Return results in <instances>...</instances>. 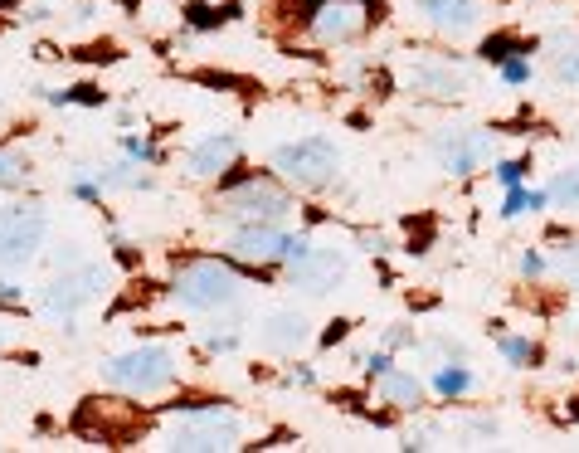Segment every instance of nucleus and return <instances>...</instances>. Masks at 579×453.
<instances>
[{
  "instance_id": "obj_1",
  "label": "nucleus",
  "mask_w": 579,
  "mask_h": 453,
  "mask_svg": "<svg viewBox=\"0 0 579 453\" xmlns=\"http://www.w3.org/2000/svg\"><path fill=\"white\" fill-rule=\"evenodd\" d=\"M336 166H341V151L331 137H302V142H288V147L273 151V171L302 190L326 186L336 176Z\"/></svg>"
},
{
  "instance_id": "obj_2",
  "label": "nucleus",
  "mask_w": 579,
  "mask_h": 453,
  "mask_svg": "<svg viewBox=\"0 0 579 453\" xmlns=\"http://www.w3.org/2000/svg\"><path fill=\"white\" fill-rule=\"evenodd\" d=\"M176 298L190 312H215V307L239 302V278H234V268L219 264V259H200V264H190L176 278Z\"/></svg>"
},
{
  "instance_id": "obj_3",
  "label": "nucleus",
  "mask_w": 579,
  "mask_h": 453,
  "mask_svg": "<svg viewBox=\"0 0 579 453\" xmlns=\"http://www.w3.org/2000/svg\"><path fill=\"white\" fill-rule=\"evenodd\" d=\"M108 380L122 385L127 395H161V390L176 380V366H171V351H166V346H137V351H127V356H112Z\"/></svg>"
},
{
  "instance_id": "obj_4",
  "label": "nucleus",
  "mask_w": 579,
  "mask_h": 453,
  "mask_svg": "<svg viewBox=\"0 0 579 453\" xmlns=\"http://www.w3.org/2000/svg\"><path fill=\"white\" fill-rule=\"evenodd\" d=\"M224 215L244 220V225H278L292 215L288 190H278L273 181H244L224 195Z\"/></svg>"
},
{
  "instance_id": "obj_5",
  "label": "nucleus",
  "mask_w": 579,
  "mask_h": 453,
  "mask_svg": "<svg viewBox=\"0 0 579 453\" xmlns=\"http://www.w3.org/2000/svg\"><path fill=\"white\" fill-rule=\"evenodd\" d=\"M176 449H234L239 444V419L229 410H190L171 429Z\"/></svg>"
},
{
  "instance_id": "obj_6",
  "label": "nucleus",
  "mask_w": 579,
  "mask_h": 453,
  "mask_svg": "<svg viewBox=\"0 0 579 453\" xmlns=\"http://www.w3.org/2000/svg\"><path fill=\"white\" fill-rule=\"evenodd\" d=\"M288 264H292V283L307 288V293H331L346 278V259L336 249H317V244H302V239H292Z\"/></svg>"
},
{
  "instance_id": "obj_7",
  "label": "nucleus",
  "mask_w": 579,
  "mask_h": 453,
  "mask_svg": "<svg viewBox=\"0 0 579 453\" xmlns=\"http://www.w3.org/2000/svg\"><path fill=\"white\" fill-rule=\"evenodd\" d=\"M44 244V215L39 210H10L0 215V268H20Z\"/></svg>"
},
{
  "instance_id": "obj_8",
  "label": "nucleus",
  "mask_w": 579,
  "mask_h": 453,
  "mask_svg": "<svg viewBox=\"0 0 579 453\" xmlns=\"http://www.w3.org/2000/svg\"><path fill=\"white\" fill-rule=\"evenodd\" d=\"M434 147H438L443 171H453V176H472L477 166H487V161H492V132H482V127H458V132H453V127H448Z\"/></svg>"
},
{
  "instance_id": "obj_9",
  "label": "nucleus",
  "mask_w": 579,
  "mask_h": 453,
  "mask_svg": "<svg viewBox=\"0 0 579 453\" xmlns=\"http://www.w3.org/2000/svg\"><path fill=\"white\" fill-rule=\"evenodd\" d=\"M103 283H108V268H73L64 278H54L49 283V293H44V307L54 312V317H73L83 302H93L103 293Z\"/></svg>"
},
{
  "instance_id": "obj_10",
  "label": "nucleus",
  "mask_w": 579,
  "mask_h": 453,
  "mask_svg": "<svg viewBox=\"0 0 579 453\" xmlns=\"http://www.w3.org/2000/svg\"><path fill=\"white\" fill-rule=\"evenodd\" d=\"M365 30V0H322L312 10V35L322 44H346Z\"/></svg>"
},
{
  "instance_id": "obj_11",
  "label": "nucleus",
  "mask_w": 579,
  "mask_h": 453,
  "mask_svg": "<svg viewBox=\"0 0 579 453\" xmlns=\"http://www.w3.org/2000/svg\"><path fill=\"white\" fill-rule=\"evenodd\" d=\"M288 249L292 239L278 225H244L229 244V254L244 264H278V259H288Z\"/></svg>"
},
{
  "instance_id": "obj_12",
  "label": "nucleus",
  "mask_w": 579,
  "mask_h": 453,
  "mask_svg": "<svg viewBox=\"0 0 579 453\" xmlns=\"http://www.w3.org/2000/svg\"><path fill=\"white\" fill-rule=\"evenodd\" d=\"M424 15L438 35H468L477 25V0H424Z\"/></svg>"
},
{
  "instance_id": "obj_13",
  "label": "nucleus",
  "mask_w": 579,
  "mask_h": 453,
  "mask_svg": "<svg viewBox=\"0 0 579 453\" xmlns=\"http://www.w3.org/2000/svg\"><path fill=\"white\" fill-rule=\"evenodd\" d=\"M409 83H414L419 93H434V98H458V93L468 88L463 69H453V64H414Z\"/></svg>"
},
{
  "instance_id": "obj_14",
  "label": "nucleus",
  "mask_w": 579,
  "mask_h": 453,
  "mask_svg": "<svg viewBox=\"0 0 579 453\" xmlns=\"http://www.w3.org/2000/svg\"><path fill=\"white\" fill-rule=\"evenodd\" d=\"M234 156H239V142H234V137H205L200 147L190 151V171H195V176H224V171L234 166Z\"/></svg>"
},
{
  "instance_id": "obj_15",
  "label": "nucleus",
  "mask_w": 579,
  "mask_h": 453,
  "mask_svg": "<svg viewBox=\"0 0 579 453\" xmlns=\"http://www.w3.org/2000/svg\"><path fill=\"white\" fill-rule=\"evenodd\" d=\"M307 337H312V332H307V317H302V312H273L268 327H263V341L278 346V351H297Z\"/></svg>"
},
{
  "instance_id": "obj_16",
  "label": "nucleus",
  "mask_w": 579,
  "mask_h": 453,
  "mask_svg": "<svg viewBox=\"0 0 579 453\" xmlns=\"http://www.w3.org/2000/svg\"><path fill=\"white\" fill-rule=\"evenodd\" d=\"M380 400H385V405H404V410H414V405L424 400V385L390 366V371H380Z\"/></svg>"
},
{
  "instance_id": "obj_17",
  "label": "nucleus",
  "mask_w": 579,
  "mask_h": 453,
  "mask_svg": "<svg viewBox=\"0 0 579 453\" xmlns=\"http://www.w3.org/2000/svg\"><path fill=\"white\" fill-rule=\"evenodd\" d=\"M545 195H550L560 210H579V171H565V176H555Z\"/></svg>"
},
{
  "instance_id": "obj_18",
  "label": "nucleus",
  "mask_w": 579,
  "mask_h": 453,
  "mask_svg": "<svg viewBox=\"0 0 579 453\" xmlns=\"http://www.w3.org/2000/svg\"><path fill=\"white\" fill-rule=\"evenodd\" d=\"M25 171H30V166H25V156H20V151L0 147V190L20 186V181H25Z\"/></svg>"
},
{
  "instance_id": "obj_19",
  "label": "nucleus",
  "mask_w": 579,
  "mask_h": 453,
  "mask_svg": "<svg viewBox=\"0 0 579 453\" xmlns=\"http://www.w3.org/2000/svg\"><path fill=\"white\" fill-rule=\"evenodd\" d=\"M497 346H502V356H507L511 366H531L536 361V341H526V337H502Z\"/></svg>"
},
{
  "instance_id": "obj_20",
  "label": "nucleus",
  "mask_w": 579,
  "mask_h": 453,
  "mask_svg": "<svg viewBox=\"0 0 579 453\" xmlns=\"http://www.w3.org/2000/svg\"><path fill=\"white\" fill-rule=\"evenodd\" d=\"M434 385H438V395H448V400H453V395H463V390L472 385V376L463 371V366H443Z\"/></svg>"
},
{
  "instance_id": "obj_21",
  "label": "nucleus",
  "mask_w": 579,
  "mask_h": 453,
  "mask_svg": "<svg viewBox=\"0 0 579 453\" xmlns=\"http://www.w3.org/2000/svg\"><path fill=\"white\" fill-rule=\"evenodd\" d=\"M555 268H560L570 283H579V244H560V254H555Z\"/></svg>"
},
{
  "instance_id": "obj_22",
  "label": "nucleus",
  "mask_w": 579,
  "mask_h": 453,
  "mask_svg": "<svg viewBox=\"0 0 579 453\" xmlns=\"http://www.w3.org/2000/svg\"><path fill=\"white\" fill-rule=\"evenodd\" d=\"M502 78L507 83H531V64L526 59H502Z\"/></svg>"
},
{
  "instance_id": "obj_23",
  "label": "nucleus",
  "mask_w": 579,
  "mask_h": 453,
  "mask_svg": "<svg viewBox=\"0 0 579 453\" xmlns=\"http://www.w3.org/2000/svg\"><path fill=\"white\" fill-rule=\"evenodd\" d=\"M521 176H526V161H502V166H497V181H502V186H521Z\"/></svg>"
},
{
  "instance_id": "obj_24",
  "label": "nucleus",
  "mask_w": 579,
  "mask_h": 453,
  "mask_svg": "<svg viewBox=\"0 0 579 453\" xmlns=\"http://www.w3.org/2000/svg\"><path fill=\"white\" fill-rule=\"evenodd\" d=\"M555 74L565 78V83H579V49H575V54H560V64H555Z\"/></svg>"
},
{
  "instance_id": "obj_25",
  "label": "nucleus",
  "mask_w": 579,
  "mask_h": 453,
  "mask_svg": "<svg viewBox=\"0 0 579 453\" xmlns=\"http://www.w3.org/2000/svg\"><path fill=\"white\" fill-rule=\"evenodd\" d=\"M482 54L502 64V59H511V39H487V49H482Z\"/></svg>"
},
{
  "instance_id": "obj_26",
  "label": "nucleus",
  "mask_w": 579,
  "mask_h": 453,
  "mask_svg": "<svg viewBox=\"0 0 579 453\" xmlns=\"http://www.w3.org/2000/svg\"><path fill=\"white\" fill-rule=\"evenodd\" d=\"M521 273H526V278H541L545 259H541V254H526V259H521Z\"/></svg>"
},
{
  "instance_id": "obj_27",
  "label": "nucleus",
  "mask_w": 579,
  "mask_h": 453,
  "mask_svg": "<svg viewBox=\"0 0 579 453\" xmlns=\"http://www.w3.org/2000/svg\"><path fill=\"white\" fill-rule=\"evenodd\" d=\"M210 351H234V337H210Z\"/></svg>"
},
{
  "instance_id": "obj_28",
  "label": "nucleus",
  "mask_w": 579,
  "mask_h": 453,
  "mask_svg": "<svg viewBox=\"0 0 579 453\" xmlns=\"http://www.w3.org/2000/svg\"><path fill=\"white\" fill-rule=\"evenodd\" d=\"M0 341H5V332H0Z\"/></svg>"
}]
</instances>
